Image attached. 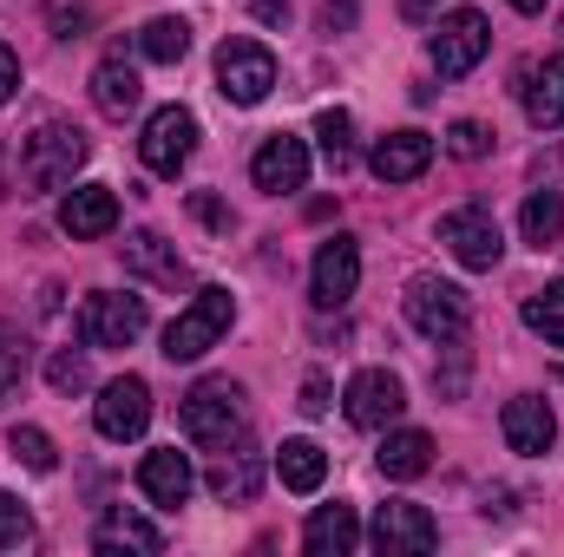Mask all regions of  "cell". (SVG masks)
Here are the masks:
<instances>
[{
    "label": "cell",
    "instance_id": "1",
    "mask_svg": "<svg viewBox=\"0 0 564 557\" xmlns=\"http://www.w3.org/2000/svg\"><path fill=\"white\" fill-rule=\"evenodd\" d=\"M177 419H184V439H191V446L217 452V446L243 439V426H250V407H243V387H237L230 374H210V381H197V387L184 394Z\"/></svg>",
    "mask_w": 564,
    "mask_h": 557
},
{
    "label": "cell",
    "instance_id": "2",
    "mask_svg": "<svg viewBox=\"0 0 564 557\" xmlns=\"http://www.w3.org/2000/svg\"><path fill=\"white\" fill-rule=\"evenodd\" d=\"M86 157H93V139H86L73 119H46L33 139L20 144V184H33V190H66V184L86 171Z\"/></svg>",
    "mask_w": 564,
    "mask_h": 557
},
{
    "label": "cell",
    "instance_id": "3",
    "mask_svg": "<svg viewBox=\"0 0 564 557\" xmlns=\"http://www.w3.org/2000/svg\"><path fill=\"white\" fill-rule=\"evenodd\" d=\"M230 321H237V295L230 288H197L184 308H177V321L164 328V361H197V354H210L224 335H230Z\"/></svg>",
    "mask_w": 564,
    "mask_h": 557
},
{
    "label": "cell",
    "instance_id": "4",
    "mask_svg": "<svg viewBox=\"0 0 564 557\" xmlns=\"http://www.w3.org/2000/svg\"><path fill=\"white\" fill-rule=\"evenodd\" d=\"M408 321L421 328L426 341L459 348V341H466V328H473V302H466V288H453V282L414 276V282H408Z\"/></svg>",
    "mask_w": 564,
    "mask_h": 557
},
{
    "label": "cell",
    "instance_id": "5",
    "mask_svg": "<svg viewBox=\"0 0 564 557\" xmlns=\"http://www.w3.org/2000/svg\"><path fill=\"white\" fill-rule=\"evenodd\" d=\"M270 86H276V53L263 46V40H224L217 46V92L230 99V106H263L270 99Z\"/></svg>",
    "mask_w": 564,
    "mask_h": 557
},
{
    "label": "cell",
    "instance_id": "6",
    "mask_svg": "<svg viewBox=\"0 0 564 557\" xmlns=\"http://www.w3.org/2000/svg\"><path fill=\"white\" fill-rule=\"evenodd\" d=\"M144 321H151L144 295L99 288V295L79 302V335H86V348H132V341L144 335Z\"/></svg>",
    "mask_w": 564,
    "mask_h": 557
},
{
    "label": "cell",
    "instance_id": "7",
    "mask_svg": "<svg viewBox=\"0 0 564 557\" xmlns=\"http://www.w3.org/2000/svg\"><path fill=\"white\" fill-rule=\"evenodd\" d=\"M197 151V112L191 106H158L144 119V139H139V157L151 177H177Z\"/></svg>",
    "mask_w": 564,
    "mask_h": 557
},
{
    "label": "cell",
    "instance_id": "8",
    "mask_svg": "<svg viewBox=\"0 0 564 557\" xmlns=\"http://www.w3.org/2000/svg\"><path fill=\"white\" fill-rule=\"evenodd\" d=\"M486 46H492L486 13H479V7H453V13L433 26V66H440V79H466V73L486 59Z\"/></svg>",
    "mask_w": 564,
    "mask_h": 557
},
{
    "label": "cell",
    "instance_id": "9",
    "mask_svg": "<svg viewBox=\"0 0 564 557\" xmlns=\"http://www.w3.org/2000/svg\"><path fill=\"white\" fill-rule=\"evenodd\" d=\"M348 426H361V433H388L394 419L408 414V387H401V374H388V368H361L355 381H348Z\"/></svg>",
    "mask_w": 564,
    "mask_h": 557
},
{
    "label": "cell",
    "instance_id": "10",
    "mask_svg": "<svg viewBox=\"0 0 564 557\" xmlns=\"http://www.w3.org/2000/svg\"><path fill=\"white\" fill-rule=\"evenodd\" d=\"M440 243L453 250V263H459V270H492V263L506 256V237H499L492 210H479V204H466V210L440 217Z\"/></svg>",
    "mask_w": 564,
    "mask_h": 557
},
{
    "label": "cell",
    "instance_id": "11",
    "mask_svg": "<svg viewBox=\"0 0 564 557\" xmlns=\"http://www.w3.org/2000/svg\"><path fill=\"white\" fill-rule=\"evenodd\" d=\"M355 288H361V243H355V237H328V243L315 250V263H308V295H315V308H341Z\"/></svg>",
    "mask_w": 564,
    "mask_h": 557
},
{
    "label": "cell",
    "instance_id": "12",
    "mask_svg": "<svg viewBox=\"0 0 564 557\" xmlns=\"http://www.w3.org/2000/svg\"><path fill=\"white\" fill-rule=\"evenodd\" d=\"M93 426L106 433V439H139L144 426H151V387H144L139 374H126V381H106L99 387V401H93Z\"/></svg>",
    "mask_w": 564,
    "mask_h": 557
},
{
    "label": "cell",
    "instance_id": "13",
    "mask_svg": "<svg viewBox=\"0 0 564 557\" xmlns=\"http://www.w3.org/2000/svg\"><path fill=\"white\" fill-rule=\"evenodd\" d=\"M375 551L381 557H421L440 545V525L426 518V505H408V499H394V505H381L375 512Z\"/></svg>",
    "mask_w": 564,
    "mask_h": 557
},
{
    "label": "cell",
    "instance_id": "14",
    "mask_svg": "<svg viewBox=\"0 0 564 557\" xmlns=\"http://www.w3.org/2000/svg\"><path fill=\"white\" fill-rule=\"evenodd\" d=\"M59 230H66L73 243L112 237V230H119V197H112L106 184H73V190L59 197Z\"/></svg>",
    "mask_w": 564,
    "mask_h": 557
},
{
    "label": "cell",
    "instance_id": "15",
    "mask_svg": "<svg viewBox=\"0 0 564 557\" xmlns=\"http://www.w3.org/2000/svg\"><path fill=\"white\" fill-rule=\"evenodd\" d=\"M250 177H257V190H270V197H289V190H302L308 184V144L276 132V139H263V151L250 157Z\"/></svg>",
    "mask_w": 564,
    "mask_h": 557
},
{
    "label": "cell",
    "instance_id": "16",
    "mask_svg": "<svg viewBox=\"0 0 564 557\" xmlns=\"http://www.w3.org/2000/svg\"><path fill=\"white\" fill-rule=\"evenodd\" d=\"M257 485H263V452H257L250 439L217 446V459H210V492H217L224 505H250Z\"/></svg>",
    "mask_w": 564,
    "mask_h": 557
},
{
    "label": "cell",
    "instance_id": "17",
    "mask_svg": "<svg viewBox=\"0 0 564 557\" xmlns=\"http://www.w3.org/2000/svg\"><path fill=\"white\" fill-rule=\"evenodd\" d=\"M499 426H506V446H512V452H525V459H545V452H552V439H558V419H552V407H545L539 394L506 401Z\"/></svg>",
    "mask_w": 564,
    "mask_h": 557
},
{
    "label": "cell",
    "instance_id": "18",
    "mask_svg": "<svg viewBox=\"0 0 564 557\" xmlns=\"http://www.w3.org/2000/svg\"><path fill=\"white\" fill-rule=\"evenodd\" d=\"M519 99H525V119H532L539 132H558L564 125V53L539 59V66H525Z\"/></svg>",
    "mask_w": 564,
    "mask_h": 557
},
{
    "label": "cell",
    "instance_id": "19",
    "mask_svg": "<svg viewBox=\"0 0 564 557\" xmlns=\"http://www.w3.org/2000/svg\"><path fill=\"white\" fill-rule=\"evenodd\" d=\"M144 86H139V66L126 59V46H112L99 66H93V106L106 112V119H126V112H139Z\"/></svg>",
    "mask_w": 564,
    "mask_h": 557
},
{
    "label": "cell",
    "instance_id": "20",
    "mask_svg": "<svg viewBox=\"0 0 564 557\" xmlns=\"http://www.w3.org/2000/svg\"><path fill=\"white\" fill-rule=\"evenodd\" d=\"M368 164H375L381 184H414L426 164H433V139L414 132V125H408V132H388V139L368 151Z\"/></svg>",
    "mask_w": 564,
    "mask_h": 557
},
{
    "label": "cell",
    "instance_id": "21",
    "mask_svg": "<svg viewBox=\"0 0 564 557\" xmlns=\"http://www.w3.org/2000/svg\"><path fill=\"white\" fill-rule=\"evenodd\" d=\"M191 485H197V472H191V459H184L177 446H158V452H144L139 492L151 499V505H184V499H191Z\"/></svg>",
    "mask_w": 564,
    "mask_h": 557
},
{
    "label": "cell",
    "instance_id": "22",
    "mask_svg": "<svg viewBox=\"0 0 564 557\" xmlns=\"http://www.w3.org/2000/svg\"><path fill=\"white\" fill-rule=\"evenodd\" d=\"M302 545H308V557L355 551V545H361V518H355V505H315L308 525H302Z\"/></svg>",
    "mask_w": 564,
    "mask_h": 557
},
{
    "label": "cell",
    "instance_id": "23",
    "mask_svg": "<svg viewBox=\"0 0 564 557\" xmlns=\"http://www.w3.org/2000/svg\"><path fill=\"white\" fill-rule=\"evenodd\" d=\"M126 270L144 282H158V288H177L184 282V256H177V243H164L158 230H132L126 237Z\"/></svg>",
    "mask_w": 564,
    "mask_h": 557
},
{
    "label": "cell",
    "instance_id": "24",
    "mask_svg": "<svg viewBox=\"0 0 564 557\" xmlns=\"http://www.w3.org/2000/svg\"><path fill=\"white\" fill-rule=\"evenodd\" d=\"M375 459H381L388 479H421L426 466H433V439H426L421 426H388Z\"/></svg>",
    "mask_w": 564,
    "mask_h": 557
},
{
    "label": "cell",
    "instance_id": "25",
    "mask_svg": "<svg viewBox=\"0 0 564 557\" xmlns=\"http://www.w3.org/2000/svg\"><path fill=\"white\" fill-rule=\"evenodd\" d=\"M93 551H144V557H158L164 551V532H158L151 518H139V512H106L99 532H93Z\"/></svg>",
    "mask_w": 564,
    "mask_h": 557
},
{
    "label": "cell",
    "instance_id": "26",
    "mask_svg": "<svg viewBox=\"0 0 564 557\" xmlns=\"http://www.w3.org/2000/svg\"><path fill=\"white\" fill-rule=\"evenodd\" d=\"M276 479L289 492H315V485L328 479V452H322L315 439H282L276 446Z\"/></svg>",
    "mask_w": 564,
    "mask_h": 557
},
{
    "label": "cell",
    "instance_id": "27",
    "mask_svg": "<svg viewBox=\"0 0 564 557\" xmlns=\"http://www.w3.org/2000/svg\"><path fill=\"white\" fill-rule=\"evenodd\" d=\"M519 230H525L532 250H552V243L564 237V197L558 190H532L525 210H519Z\"/></svg>",
    "mask_w": 564,
    "mask_h": 557
},
{
    "label": "cell",
    "instance_id": "28",
    "mask_svg": "<svg viewBox=\"0 0 564 557\" xmlns=\"http://www.w3.org/2000/svg\"><path fill=\"white\" fill-rule=\"evenodd\" d=\"M139 53L151 59V66H177V59L191 53V26H184L177 13H158V20H144Z\"/></svg>",
    "mask_w": 564,
    "mask_h": 557
},
{
    "label": "cell",
    "instance_id": "29",
    "mask_svg": "<svg viewBox=\"0 0 564 557\" xmlns=\"http://www.w3.org/2000/svg\"><path fill=\"white\" fill-rule=\"evenodd\" d=\"M525 328L564 348V282H545L539 295H525Z\"/></svg>",
    "mask_w": 564,
    "mask_h": 557
},
{
    "label": "cell",
    "instance_id": "30",
    "mask_svg": "<svg viewBox=\"0 0 564 557\" xmlns=\"http://www.w3.org/2000/svg\"><path fill=\"white\" fill-rule=\"evenodd\" d=\"M315 144H322L328 171H348V157H355V119H348L341 106H328V112L315 119Z\"/></svg>",
    "mask_w": 564,
    "mask_h": 557
},
{
    "label": "cell",
    "instance_id": "31",
    "mask_svg": "<svg viewBox=\"0 0 564 557\" xmlns=\"http://www.w3.org/2000/svg\"><path fill=\"white\" fill-rule=\"evenodd\" d=\"M7 446H13V459H26L33 472H53V466H59V452H53V439H46L40 426H13Z\"/></svg>",
    "mask_w": 564,
    "mask_h": 557
},
{
    "label": "cell",
    "instance_id": "32",
    "mask_svg": "<svg viewBox=\"0 0 564 557\" xmlns=\"http://www.w3.org/2000/svg\"><path fill=\"white\" fill-rule=\"evenodd\" d=\"M86 381H93V374H86V354H73V348H59V354L46 361V387H53V394H79Z\"/></svg>",
    "mask_w": 564,
    "mask_h": 557
},
{
    "label": "cell",
    "instance_id": "33",
    "mask_svg": "<svg viewBox=\"0 0 564 557\" xmlns=\"http://www.w3.org/2000/svg\"><path fill=\"white\" fill-rule=\"evenodd\" d=\"M446 151H453L459 164H473V157H486V151H492V132H486L479 119H459V125H446Z\"/></svg>",
    "mask_w": 564,
    "mask_h": 557
},
{
    "label": "cell",
    "instance_id": "34",
    "mask_svg": "<svg viewBox=\"0 0 564 557\" xmlns=\"http://www.w3.org/2000/svg\"><path fill=\"white\" fill-rule=\"evenodd\" d=\"M33 538V518H26V505L13 499V492H0V551H20Z\"/></svg>",
    "mask_w": 564,
    "mask_h": 557
},
{
    "label": "cell",
    "instance_id": "35",
    "mask_svg": "<svg viewBox=\"0 0 564 557\" xmlns=\"http://www.w3.org/2000/svg\"><path fill=\"white\" fill-rule=\"evenodd\" d=\"M46 20H53L59 40H79L86 20H93V7H86V0H46Z\"/></svg>",
    "mask_w": 564,
    "mask_h": 557
},
{
    "label": "cell",
    "instance_id": "36",
    "mask_svg": "<svg viewBox=\"0 0 564 557\" xmlns=\"http://www.w3.org/2000/svg\"><path fill=\"white\" fill-rule=\"evenodd\" d=\"M20 374H26V335L0 321V387H13Z\"/></svg>",
    "mask_w": 564,
    "mask_h": 557
},
{
    "label": "cell",
    "instance_id": "37",
    "mask_svg": "<svg viewBox=\"0 0 564 557\" xmlns=\"http://www.w3.org/2000/svg\"><path fill=\"white\" fill-rule=\"evenodd\" d=\"M302 414H328V374H308L302 381Z\"/></svg>",
    "mask_w": 564,
    "mask_h": 557
},
{
    "label": "cell",
    "instance_id": "38",
    "mask_svg": "<svg viewBox=\"0 0 564 557\" xmlns=\"http://www.w3.org/2000/svg\"><path fill=\"white\" fill-rule=\"evenodd\" d=\"M191 210H197V217H204L210 230H230V210H224L217 197H204V190H197V197H191Z\"/></svg>",
    "mask_w": 564,
    "mask_h": 557
},
{
    "label": "cell",
    "instance_id": "39",
    "mask_svg": "<svg viewBox=\"0 0 564 557\" xmlns=\"http://www.w3.org/2000/svg\"><path fill=\"white\" fill-rule=\"evenodd\" d=\"M20 92V59H13V46H0V106Z\"/></svg>",
    "mask_w": 564,
    "mask_h": 557
},
{
    "label": "cell",
    "instance_id": "40",
    "mask_svg": "<svg viewBox=\"0 0 564 557\" xmlns=\"http://www.w3.org/2000/svg\"><path fill=\"white\" fill-rule=\"evenodd\" d=\"M250 13H257L263 26H282V20H289V0H250Z\"/></svg>",
    "mask_w": 564,
    "mask_h": 557
},
{
    "label": "cell",
    "instance_id": "41",
    "mask_svg": "<svg viewBox=\"0 0 564 557\" xmlns=\"http://www.w3.org/2000/svg\"><path fill=\"white\" fill-rule=\"evenodd\" d=\"M322 20H328V33H335V26H348V20H355V0H328V7H322Z\"/></svg>",
    "mask_w": 564,
    "mask_h": 557
},
{
    "label": "cell",
    "instance_id": "42",
    "mask_svg": "<svg viewBox=\"0 0 564 557\" xmlns=\"http://www.w3.org/2000/svg\"><path fill=\"white\" fill-rule=\"evenodd\" d=\"M401 7H408V13H414V20H426V13H433V7H440V0H401Z\"/></svg>",
    "mask_w": 564,
    "mask_h": 557
},
{
    "label": "cell",
    "instance_id": "43",
    "mask_svg": "<svg viewBox=\"0 0 564 557\" xmlns=\"http://www.w3.org/2000/svg\"><path fill=\"white\" fill-rule=\"evenodd\" d=\"M512 7H519V13H545V0H512Z\"/></svg>",
    "mask_w": 564,
    "mask_h": 557
},
{
    "label": "cell",
    "instance_id": "44",
    "mask_svg": "<svg viewBox=\"0 0 564 557\" xmlns=\"http://www.w3.org/2000/svg\"><path fill=\"white\" fill-rule=\"evenodd\" d=\"M0 157H7V144H0ZM0 197H7V177H0Z\"/></svg>",
    "mask_w": 564,
    "mask_h": 557
}]
</instances>
